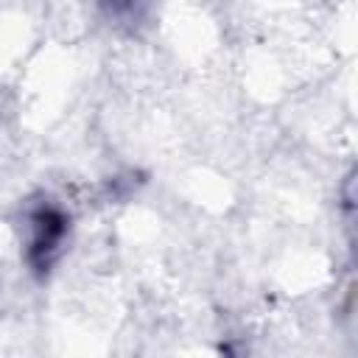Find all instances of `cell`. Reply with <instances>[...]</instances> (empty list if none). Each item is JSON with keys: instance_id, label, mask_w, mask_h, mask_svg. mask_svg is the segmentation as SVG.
I'll use <instances>...</instances> for the list:
<instances>
[{"instance_id": "obj_1", "label": "cell", "mask_w": 358, "mask_h": 358, "mask_svg": "<svg viewBox=\"0 0 358 358\" xmlns=\"http://www.w3.org/2000/svg\"><path fill=\"white\" fill-rule=\"evenodd\" d=\"M70 232V215L53 204L42 201L28 213V243H25V260L34 274H48L53 263L64 252V241Z\"/></svg>"}, {"instance_id": "obj_2", "label": "cell", "mask_w": 358, "mask_h": 358, "mask_svg": "<svg viewBox=\"0 0 358 358\" xmlns=\"http://www.w3.org/2000/svg\"><path fill=\"white\" fill-rule=\"evenodd\" d=\"M98 3L103 6L106 17L115 20V22H120V25L140 22L145 17L148 6H151V0H98Z\"/></svg>"}]
</instances>
